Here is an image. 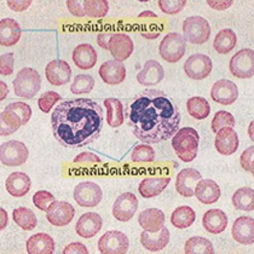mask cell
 <instances>
[{
    "mask_svg": "<svg viewBox=\"0 0 254 254\" xmlns=\"http://www.w3.org/2000/svg\"><path fill=\"white\" fill-rule=\"evenodd\" d=\"M103 110L99 103L88 98L66 100L51 115L54 137L66 148H80L100 137L103 127Z\"/></svg>",
    "mask_w": 254,
    "mask_h": 254,
    "instance_id": "obj_2",
    "label": "cell"
},
{
    "mask_svg": "<svg viewBox=\"0 0 254 254\" xmlns=\"http://www.w3.org/2000/svg\"><path fill=\"white\" fill-rule=\"evenodd\" d=\"M215 147L219 154L231 155L238 150L239 145L238 135L233 127H224L216 133Z\"/></svg>",
    "mask_w": 254,
    "mask_h": 254,
    "instance_id": "obj_21",
    "label": "cell"
},
{
    "mask_svg": "<svg viewBox=\"0 0 254 254\" xmlns=\"http://www.w3.org/2000/svg\"><path fill=\"white\" fill-rule=\"evenodd\" d=\"M13 219L17 225L24 231H31L36 228L38 219L31 209L27 208L14 209Z\"/></svg>",
    "mask_w": 254,
    "mask_h": 254,
    "instance_id": "obj_38",
    "label": "cell"
},
{
    "mask_svg": "<svg viewBox=\"0 0 254 254\" xmlns=\"http://www.w3.org/2000/svg\"><path fill=\"white\" fill-rule=\"evenodd\" d=\"M187 109L189 114L197 120L206 119L211 113L209 102L205 98L200 97L190 98L187 100Z\"/></svg>",
    "mask_w": 254,
    "mask_h": 254,
    "instance_id": "obj_35",
    "label": "cell"
},
{
    "mask_svg": "<svg viewBox=\"0 0 254 254\" xmlns=\"http://www.w3.org/2000/svg\"><path fill=\"white\" fill-rule=\"evenodd\" d=\"M129 247V241L122 232L110 231L101 237L98 249L101 254H125Z\"/></svg>",
    "mask_w": 254,
    "mask_h": 254,
    "instance_id": "obj_11",
    "label": "cell"
},
{
    "mask_svg": "<svg viewBox=\"0 0 254 254\" xmlns=\"http://www.w3.org/2000/svg\"><path fill=\"white\" fill-rule=\"evenodd\" d=\"M221 194L220 187L211 179H201L194 190L197 199L204 204L216 203L220 198Z\"/></svg>",
    "mask_w": 254,
    "mask_h": 254,
    "instance_id": "obj_27",
    "label": "cell"
},
{
    "mask_svg": "<svg viewBox=\"0 0 254 254\" xmlns=\"http://www.w3.org/2000/svg\"><path fill=\"white\" fill-rule=\"evenodd\" d=\"M203 178L200 172L194 169H184L177 175L176 189L181 195L186 198L194 196L197 184Z\"/></svg>",
    "mask_w": 254,
    "mask_h": 254,
    "instance_id": "obj_18",
    "label": "cell"
},
{
    "mask_svg": "<svg viewBox=\"0 0 254 254\" xmlns=\"http://www.w3.org/2000/svg\"><path fill=\"white\" fill-rule=\"evenodd\" d=\"M47 80L51 85L62 86L70 82L71 68L66 61L56 59L48 64L45 68Z\"/></svg>",
    "mask_w": 254,
    "mask_h": 254,
    "instance_id": "obj_16",
    "label": "cell"
},
{
    "mask_svg": "<svg viewBox=\"0 0 254 254\" xmlns=\"http://www.w3.org/2000/svg\"><path fill=\"white\" fill-rule=\"evenodd\" d=\"M164 212L157 208H148L141 212L138 218L140 226L145 231L155 233L164 228L165 224Z\"/></svg>",
    "mask_w": 254,
    "mask_h": 254,
    "instance_id": "obj_28",
    "label": "cell"
},
{
    "mask_svg": "<svg viewBox=\"0 0 254 254\" xmlns=\"http://www.w3.org/2000/svg\"><path fill=\"white\" fill-rule=\"evenodd\" d=\"M138 208V199L130 192L118 196L113 206V215L121 222H127L134 216Z\"/></svg>",
    "mask_w": 254,
    "mask_h": 254,
    "instance_id": "obj_14",
    "label": "cell"
},
{
    "mask_svg": "<svg viewBox=\"0 0 254 254\" xmlns=\"http://www.w3.org/2000/svg\"><path fill=\"white\" fill-rule=\"evenodd\" d=\"M186 0H176V1H169V0H159L158 1L160 10L163 13L167 14H178L183 10L186 6Z\"/></svg>",
    "mask_w": 254,
    "mask_h": 254,
    "instance_id": "obj_45",
    "label": "cell"
},
{
    "mask_svg": "<svg viewBox=\"0 0 254 254\" xmlns=\"http://www.w3.org/2000/svg\"><path fill=\"white\" fill-rule=\"evenodd\" d=\"M103 104L107 110V122L110 127L117 128L121 127L125 121L124 107L122 102L116 98H108Z\"/></svg>",
    "mask_w": 254,
    "mask_h": 254,
    "instance_id": "obj_33",
    "label": "cell"
},
{
    "mask_svg": "<svg viewBox=\"0 0 254 254\" xmlns=\"http://www.w3.org/2000/svg\"><path fill=\"white\" fill-rule=\"evenodd\" d=\"M55 200L53 194L46 190L37 191L33 197V203L36 208L46 212L51 204Z\"/></svg>",
    "mask_w": 254,
    "mask_h": 254,
    "instance_id": "obj_46",
    "label": "cell"
},
{
    "mask_svg": "<svg viewBox=\"0 0 254 254\" xmlns=\"http://www.w3.org/2000/svg\"><path fill=\"white\" fill-rule=\"evenodd\" d=\"M61 100L62 97L58 93L48 91L43 93L39 98L38 103L39 109L45 114H48L54 106Z\"/></svg>",
    "mask_w": 254,
    "mask_h": 254,
    "instance_id": "obj_44",
    "label": "cell"
},
{
    "mask_svg": "<svg viewBox=\"0 0 254 254\" xmlns=\"http://www.w3.org/2000/svg\"><path fill=\"white\" fill-rule=\"evenodd\" d=\"M108 50L115 60L122 62L129 58L134 51L131 38L125 33L112 34L108 42Z\"/></svg>",
    "mask_w": 254,
    "mask_h": 254,
    "instance_id": "obj_17",
    "label": "cell"
},
{
    "mask_svg": "<svg viewBox=\"0 0 254 254\" xmlns=\"http://www.w3.org/2000/svg\"><path fill=\"white\" fill-rule=\"evenodd\" d=\"M74 64L81 70H89L94 67L97 63V51L89 44H79L71 54Z\"/></svg>",
    "mask_w": 254,
    "mask_h": 254,
    "instance_id": "obj_24",
    "label": "cell"
},
{
    "mask_svg": "<svg viewBox=\"0 0 254 254\" xmlns=\"http://www.w3.org/2000/svg\"><path fill=\"white\" fill-rule=\"evenodd\" d=\"M165 76V70L159 62L149 60L137 73L138 83L142 86H154L159 84Z\"/></svg>",
    "mask_w": 254,
    "mask_h": 254,
    "instance_id": "obj_23",
    "label": "cell"
},
{
    "mask_svg": "<svg viewBox=\"0 0 254 254\" xmlns=\"http://www.w3.org/2000/svg\"><path fill=\"white\" fill-rule=\"evenodd\" d=\"M234 240L243 245L254 243V220L249 216H241L236 219L232 228Z\"/></svg>",
    "mask_w": 254,
    "mask_h": 254,
    "instance_id": "obj_22",
    "label": "cell"
},
{
    "mask_svg": "<svg viewBox=\"0 0 254 254\" xmlns=\"http://www.w3.org/2000/svg\"><path fill=\"white\" fill-rule=\"evenodd\" d=\"M199 142V135L197 130L193 127H184L174 135L172 145L179 159L188 163L196 157Z\"/></svg>",
    "mask_w": 254,
    "mask_h": 254,
    "instance_id": "obj_4",
    "label": "cell"
},
{
    "mask_svg": "<svg viewBox=\"0 0 254 254\" xmlns=\"http://www.w3.org/2000/svg\"><path fill=\"white\" fill-rule=\"evenodd\" d=\"M155 152L149 145L140 144L133 149L131 159L134 162H150L154 161Z\"/></svg>",
    "mask_w": 254,
    "mask_h": 254,
    "instance_id": "obj_43",
    "label": "cell"
},
{
    "mask_svg": "<svg viewBox=\"0 0 254 254\" xmlns=\"http://www.w3.org/2000/svg\"><path fill=\"white\" fill-rule=\"evenodd\" d=\"M237 42L236 34L231 29H223L216 34L213 48L219 54H228L235 48Z\"/></svg>",
    "mask_w": 254,
    "mask_h": 254,
    "instance_id": "obj_34",
    "label": "cell"
},
{
    "mask_svg": "<svg viewBox=\"0 0 254 254\" xmlns=\"http://www.w3.org/2000/svg\"><path fill=\"white\" fill-rule=\"evenodd\" d=\"M170 232L166 227L161 230L151 233L146 231L140 234V243L145 249L150 252H159L163 250L170 241Z\"/></svg>",
    "mask_w": 254,
    "mask_h": 254,
    "instance_id": "obj_25",
    "label": "cell"
},
{
    "mask_svg": "<svg viewBox=\"0 0 254 254\" xmlns=\"http://www.w3.org/2000/svg\"><path fill=\"white\" fill-rule=\"evenodd\" d=\"M232 202L238 210L252 211L254 209V191L248 187L239 189L234 194Z\"/></svg>",
    "mask_w": 254,
    "mask_h": 254,
    "instance_id": "obj_37",
    "label": "cell"
},
{
    "mask_svg": "<svg viewBox=\"0 0 254 254\" xmlns=\"http://www.w3.org/2000/svg\"><path fill=\"white\" fill-rule=\"evenodd\" d=\"M185 253L187 254H215L213 244L208 239L202 237H193L186 242Z\"/></svg>",
    "mask_w": 254,
    "mask_h": 254,
    "instance_id": "obj_39",
    "label": "cell"
},
{
    "mask_svg": "<svg viewBox=\"0 0 254 254\" xmlns=\"http://www.w3.org/2000/svg\"><path fill=\"white\" fill-rule=\"evenodd\" d=\"M103 196L102 189L94 182H80L74 189V199L79 206L84 208H94L98 206L102 201Z\"/></svg>",
    "mask_w": 254,
    "mask_h": 254,
    "instance_id": "obj_9",
    "label": "cell"
},
{
    "mask_svg": "<svg viewBox=\"0 0 254 254\" xmlns=\"http://www.w3.org/2000/svg\"><path fill=\"white\" fill-rule=\"evenodd\" d=\"M125 113L133 134L146 144L171 139L179 130L181 115L178 107L161 90L142 91L133 98Z\"/></svg>",
    "mask_w": 254,
    "mask_h": 254,
    "instance_id": "obj_1",
    "label": "cell"
},
{
    "mask_svg": "<svg viewBox=\"0 0 254 254\" xmlns=\"http://www.w3.org/2000/svg\"><path fill=\"white\" fill-rule=\"evenodd\" d=\"M75 209L70 203L65 201H54L46 211L48 221L53 226L64 227L73 220Z\"/></svg>",
    "mask_w": 254,
    "mask_h": 254,
    "instance_id": "obj_13",
    "label": "cell"
},
{
    "mask_svg": "<svg viewBox=\"0 0 254 254\" xmlns=\"http://www.w3.org/2000/svg\"><path fill=\"white\" fill-rule=\"evenodd\" d=\"M213 67V64L209 57L200 53L190 56L184 66L186 75L194 80H201L208 77Z\"/></svg>",
    "mask_w": 254,
    "mask_h": 254,
    "instance_id": "obj_12",
    "label": "cell"
},
{
    "mask_svg": "<svg viewBox=\"0 0 254 254\" xmlns=\"http://www.w3.org/2000/svg\"><path fill=\"white\" fill-rule=\"evenodd\" d=\"M187 41L182 34L172 32L167 34L160 42V56L167 63H176L186 54Z\"/></svg>",
    "mask_w": 254,
    "mask_h": 254,
    "instance_id": "obj_7",
    "label": "cell"
},
{
    "mask_svg": "<svg viewBox=\"0 0 254 254\" xmlns=\"http://www.w3.org/2000/svg\"><path fill=\"white\" fill-rule=\"evenodd\" d=\"M254 146L249 147L242 154L240 158L241 167L246 171L254 174Z\"/></svg>",
    "mask_w": 254,
    "mask_h": 254,
    "instance_id": "obj_48",
    "label": "cell"
},
{
    "mask_svg": "<svg viewBox=\"0 0 254 254\" xmlns=\"http://www.w3.org/2000/svg\"><path fill=\"white\" fill-rule=\"evenodd\" d=\"M95 84L93 76L87 74H79L74 78L70 86V92L74 95L87 94L92 92Z\"/></svg>",
    "mask_w": 254,
    "mask_h": 254,
    "instance_id": "obj_40",
    "label": "cell"
},
{
    "mask_svg": "<svg viewBox=\"0 0 254 254\" xmlns=\"http://www.w3.org/2000/svg\"><path fill=\"white\" fill-rule=\"evenodd\" d=\"M29 156L28 148L18 140H9L0 147V160L8 167H18L25 164Z\"/></svg>",
    "mask_w": 254,
    "mask_h": 254,
    "instance_id": "obj_8",
    "label": "cell"
},
{
    "mask_svg": "<svg viewBox=\"0 0 254 254\" xmlns=\"http://www.w3.org/2000/svg\"><path fill=\"white\" fill-rule=\"evenodd\" d=\"M184 38L186 41L194 44L206 43L210 38V24L203 17L190 16L183 23Z\"/></svg>",
    "mask_w": 254,
    "mask_h": 254,
    "instance_id": "obj_6",
    "label": "cell"
},
{
    "mask_svg": "<svg viewBox=\"0 0 254 254\" xmlns=\"http://www.w3.org/2000/svg\"><path fill=\"white\" fill-rule=\"evenodd\" d=\"M170 177H154L143 180L139 186V192L143 198H150L159 195L169 186Z\"/></svg>",
    "mask_w": 254,
    "mask_h": 254,
    "instance_id": "obj_32",
    "label": "cell"
},
{
    "mask_svg": "<svg viewBox=\"0 0 254 254\" xmlns=\"http://www.w3.org/2000/svg\"><path fill=\"white\" fill-rule=\"evenodd\" d=\"M32 109L26 103L16 102L7 105L0 115V134L6 136L13 134L30 120Z\"/></svg>",
    "mask_w": 254,
    "mask_h": 254,
    "instance_id": "obj_3",
    "label": "cell"
},
{
    "mask_svg": "<svg viewBox=\"0 0 254 254\" xmlns=\"http://www.w3.org/2000/svg\"><path fill=\"white\" fill-rule=\"evenodd\" d=\"M26 250L29 254H53L55 251V243L48 234H34L27 241Z\"/></svg>",
    "mask_w": 254,
    "mask_h": 254,
    "instance_id": "obj_29",
    "label": "cell"
},
{
    "mask_svg": "<svg viewBox=\"0 0 254 254\" xmlns=\"http://www.w3.org/2000/svg\"><path fill=\"white\" fill-rule=\"evenodd\" d=\"M32 182L28 175L21 172H14L6 180L7 191L11 196L21 198L25 196L31 188Z\"/></svg>",
    "mask_w": 254,
    "mask_h": 254,
    "instance_id": "obj_26",
    "label": "cell"
},
{
    "mask_svg": "<svg viewBox=\"0 0 254 254\" xmlns=\"http://www.w3.org/2000/svg\"><path fill=\"white\" fill-rule=\"evenodd\" d=\"M21 36L20 26L13 19L5 18L0 22V44L10 47L18 43Z\"/></svg>",
    "mask_w": 254,
    "mask_h": 254,
    "instance_id": "obj_31",
    "label": "cell"
},
{
    "mask_svg": "<svg viewBox=\"0 0 254 254\" xmlns=\"http://www.w3.org/2000/svg\"><path fill=\"white\" fill-rule=\"evenodd\" d=\"M103 227V219L100 214L89 212L83 214L76 222L75 231L81 238L90 239L97 235Z\"/></svg>",
    "mask_w": 254,
    "mask_h": 254,
    "instance_id": "obj_19",
    "label": "cell"
},
{
    "mask_svg": "<svg viewBox=\"0 0 254 254\" xmlns=\"http://www.w3.org/2000/svg\"><path fill=\"white\" fill-rule=\"evenodd\" d=\"M229 70L236 77L247 79L254 75V52L251 49H243L232 57Z\"/></svg>",
    "mask_w": 254,
    "mask_h": 254,
    "instance_id": "obj_10",
    "label": "cell"
},
{
    "mask_svg": "<svg viewBox=\"0 0 254 254\" xmlns=\"http://www.w3.org/2000/svg\"><path fill=\"white\" fill-rule=\"evenodd\" d=\"M239 97L238 86L227 79H221L214 84L211 90V97L214 102L224 106L233 104Z\"/></svg>",
    "mask_w": 254,
    "mask_h": 254,
    "instance_id": "obj_15",
    "label": "cell"
},
{
    "mask_svg": "<svg viewBox=\"0 0 254 254\" xmlns=\"http://www.w3.org/2000/svg\"><path fill=\"white\" fill-rule=\"evenodd\" d=\"M112 34H99L97 37V43L101 48L108 50V42Z\"/></svg>",
    "mask_w": 254,
    "mask_h": 254,
    "instance_id": "obj_52",
    "label": "cell"
},
{
    "mask_svg": "<svg viewBox=\"0 0 254 254\" xmlns=\"http://www.w3.org/2000/svg\"><path fill=\"white\" fill-rule=\"evenodd\" d=\"M236 120L231 113L221 110L215 113L211 122V129L216 134L219 129L224 127H234Z\"/></svg>",
    "mask_w": 254,
    "mask_h": 254,
    "instance_id": "obj_42",
    "label": "cell"
},
{
    "mask_svg": "<svg viewBox=\"0 0 254 254\" xmlns=\"http://www.w3.org/2000/svg\"><path fill=\"white\" fill-rule=\"evenodd\" d=\"M13 84L17 97L31 99L41 89V77L35 69L24 67L17 73Z\"/></svg>",
    "mask_w": 254,
    "mask_h": 254,
    "instance_id": "obj_5",
    "label": "cell"
},
{
    "mask_svg": "<svg viewBox=\"0 0 254 254\" xmlns=\"http://www.w3.org/2000/svg\"><path fill=\"white\" fill-rule=\"evenodd\" d=\"M100 77L108 85H119L127 76V68L122 62L117 60L106 61L98 71Z\"/></svg>",
    "mask_w": 254,
    "mask_h": 254,
    "instance_id": "obj_20",
    "label": "cell"
},
{
    "mask_svg": "<svg viewBox=\"0 0 254 254\" xmlns=\"http://www.w3.org/2000/svg\"><path fill=\"white\" fill-rule=\"evenodd\" d=\"M63 253L64 254H88L89 253H88L87 247L83 244L76 242V243H70L66 246L64 249Z\"/></svg>",
    "mask_w": 254,
    "mask_h": 254,
    "instance_id": "obj_50",
    "label": "cell"
},
{
    "mask_svg": "<svg viewBox=\"0 0 254 254\" xmlns=\"http://www.w3.org/2000/svg\"><path fill=\"white\" fill-rule=\"evenodd\" d=\"M74 163H100L102 160L98 155L94 153L90 152H83L76 155L75 159H73Z\"/></svg>",
    "mask_w": 254,
    "mask_h": 254,
    "instance_id": "obj_49",
    "label": "cell"
},
{
    "mask_svg": "<svg viewBox=\"0 0 254 254\" xmlns=\"http://www.w3.org/2000/svg\"><path fill=\"white\" fill-rule=\"evenodd\" d=\"M228 217L220 209H209L204 213L203 225L208 233L218 234L223 233L228 226Z\"/></svg>",
    "mask_w": 254,
    "mask_h": 254,
    "instance_id": "obj_30",
    "label": "cell"
},
{
    "mask_svg": "<svg viewBox=\"0 0 254 254\" xmlns=\"http://www.w3.org/2000/svg\"><path fill=\"white\" fill-rule=\"evenodd\" d=\"M83 6L86 15L93 18L105 17L109 11V4L106 0L84 1Z\"/></svg>",
    "mask_w": 254,
    "mask_h": 254,
    "instance_id": "obj_41",
    "label": "cell"
},
{
    "mask_svg": "<svg viewBox=\"0 0 254 254\" xmlns=\"http://www.w3.org/2000/svg\"><path fill=\"white\" fill-rule=\"evenodd\" d=\"M196 219V213L189 206H182L172 213L171 221L178 229H186L190 227Z\"/></svg>",
    "mask_w": 254,
    "mask_h": 254,
    "instance_id": "obj_36",
    "label": "cell"
},
{
    "mask_svg": "<svg viewBox=\"0 0 254 254\" xmlns=\"http://www.w3.org/2000/svg\"><path fill=\"white\" fill-rule=\"evenodd\" d=\"M0 73L1 75H10L14 70V53H7L0 59Z\"/></svg>",
    "mask_w": 254,
    "mask_h": 254,
    "instance_id": "obj_47",
    "label": "cell"
},
{
    "mask_svg": "<svg viewBox=\"0 0 254 254\" xmlns=\"http://www.w3.org/2000/svg\"><path fill=\"white\" fill-rule=\"evenodd\" d=\"M66 6L71 14L77 17H83L85 16V12L82 7L77 1H67Z\"/></svg>",
    "mask_w": 254,
    "mask_h": 254,
    "instance_id": "obj_51",
    "label": "cell"
}]
</instances>
